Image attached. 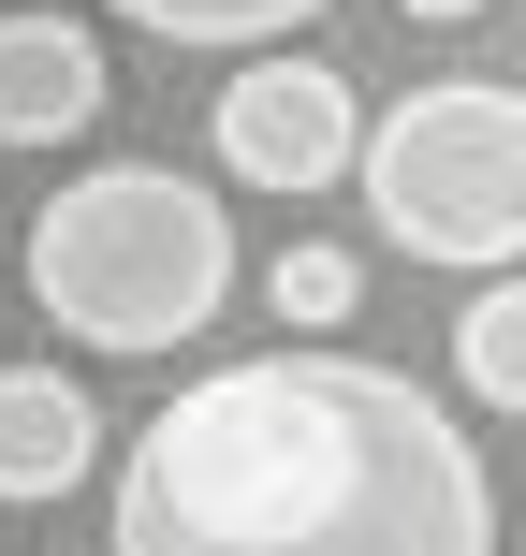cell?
I'll use <instances>...</instances> for the list:
<instances>
[{
	"label": "cell",
	"instance_id": "obj_1",
	"mask_svg": "<svg viewBox=\"0 0 526 556\" xmlns=\"http://www.w3.org/2000/svg\"><path fill=\"white\" fill-rule=\"evenodd\" d=\"M103 556H498V483L424 381L365 352H249L146 410Z\"/></svg>",
	"mask_w": 526,
	"mask_h": 556
},
{
	"label": "cell",
	"instance_id": "obj_2",
	"mask_svg": "<svg viewBox=\"0 0 526 556\" xmlns=\"http://www.w3.org/2000/svg\"><path fill=\"white\" fill-rule=\"evenodd\" d=\"M29 293H44L59 337H88V352H176V337H205L234 307V220L205 176L176 162H103L74 176V191L29 220Z\"/></svg>",
	"mask_w": 526,
	"mask_h": 556
},
{
	"label": "cell",
	"instance_id": "obj_3",
	"mask_svg": "<svg viewBox=\"0 0 526 556\" xmlns=\"http://www.w3.org/2000/svg\"><path fill=\"white\" fill-rule=\"evenodd\" d=\"M365 220L410 264L512 278L526 264V88L453 74V88L381 103V132H365Z\"/></svg>",
	"mask_w": 526,
	"mask_h": 556
},
{
	"label": "cell",
	"instance_id": "obj_4",
	"mask_svg": "<svg viewBox=\"0 0 526 556\" xmlns=\"http://www.w3.org/2000/svg\"><path fill=\"white\" fill-rule=\"evenodd\" d=\"M205 132H220V176H249V191H322V176H365V132L381 117L351 103L336 59H249L205 103Z\"/></svg>",
	"mask_w": 526,
	"mask_h": 556
},
{
	"label": "cell",
	"instance_id": "obj_5",
	"mask_svg": "<svg viewBox=\"0 0 526 556\" xmlns=\"http://www.w3.org/2000/svg\"><path fill=\"white\" fill-rule=\"evenodd\" d=\"M117 74H103V29L59 15V0H15L0 15V147H74L103 132Z\"/></svg>",
	"mask_w": 526,
	"mask_h": 556
},
{
	"label": "cell",
	"instance_id": "obj_6",
	"mask_svg": "<svg viewBox=\"0 0 526 556\" xmlns=\"http://www.w3.org/2000/svg\"><path fill=\"white\" fill-rule=\"evenodd\" d=\"M103 469V410L59 366H0V498H74Z\"/></svg>",
	"mask_w": 526,
	"mask_h": 556
},
{
	"label": "cell",
	"instance_id": "obj_7",
	"mask_svg": "<svg viewBox=\"0 0 526 556\" xmlns=\"http://www.w3.org/2000/svg\"><path fill=\"white\" fill-rule=\"evenodd\" d=\"M453 381H469L483 410L526 425V278H483V293H469V323H453Z\"/></svg>",
	"mask_w": 526,
	"mask_h": 556
},
{
	"label": "cell",
	"instance_id": "obj_8",
	"mask_svg": "<svg viewBox=\"0 0 526 556\" xmlns=\"http://www.w3.org/2000/svg\"><path fill=\"white\" fill-rule=\"evenodd\" d=\"M103 15L162 29V45H234V59H278V29H307L322 0H103Z\"/></svg>",
	"mask_w": 526,
	"mask_h": 556
},
{
	"label": "cell",
	"instance_id": "obj_9",
	"mask_svg": "<svg viewBox=\"0 0 526 556\" xmlns=\"http://www.w3.org/2000/svg\"><path fill=\"white\" fill-rule=\"evenodd\" d=\"M264 307H278V337H336L365 307V264L336 250V235H293V250L264 264Z\"/></svg>",
	"mask_w": 526,
	"mask_h": 556
},
{
	"label": "cell",
	"instance_id": "obj_10",
	"mask_svg": "<svg viewBox=\"0 0 526 556\" xmlns=\"http://www.w3.org/2000/svg\"><path fill=\"white\" fill-rule=\"evenodd\" d=\"M410 15H424V29H469V15H483V0H410Z\"/></svg>",
	"mask_w": 526,
	"mask_h": 556
}]
</instances>
